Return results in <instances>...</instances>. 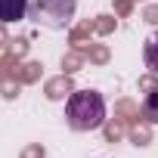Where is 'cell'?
Here are the masks:
<instances>
[{
	"label": "cell",
	"mask_w": 158,
	"mask_h": 158,
	"mask_svg": "<svg viewBox=\"0 0 158 158\" xmlns=\"http://www.w3.org/2000/svg\"><path fill=\"white\" fill-rule=\"evenodd\" d=\"M65 121L71 130H99L106 124V99L96 90H74L65 102Z\"/></svg>",
	"instance_id": "1"
},
{
	"label": "cell",
	"mask_w": 158,
	"mask_h": 158,
	"mask_svg": "<svg viewBox=\"0 0 158 158\" xmlns=\"http://www.w3.org/2000/svg\"><path fill=\"white\" fill-rule=\"evenodd\" d=\"M28 13L37 25L50 31H65L77 13V0H34Z\"/></svg>",
	"instance_id": "2"
},
{
	"label": "cell",
	"mask_w": 158,
	"mask_h": 158,
	"mask_svg": "<svg viewBox=\"0 0 158 158\" xmlns=\"http://www.w3.org/2000/svg\"><path fill=\"white\" fill-rule=\"evenodd\" d=\"M28 10H31L28 0H0V22H3V25L22 22L28 16Z\"/></svg>",
	"instance_id": "3"
},
{
	"label": "cell",
	"mask_w": 158,
	"mask_h": 158,
	"mask_svg": "<svg viewBox=\"0 0 158 158\" xmlns=\"http://www.w3.org/2000/svg\"><path fill=\"white\" fill-rule=\"evenodd\" d=\"M143 59H146V65L158 74V31L146 40V47H143Z\"/></svg>",
	"instance_id": "4"
},
{
	"label": "cell",
	"mask_w": 158,
	"mask_h": 158,
	"mask_svg": "<svg viewBox=\"0 0 158 158\" xmlns=\"http://www.w3.org/2000/svg\"><path fill=\"white\" fill-rule=\"evenodd\" d=\"M143 118L149 124H158V93H149L143 99Z\"/></svg>",
	"instance_id": "5"
}]
</instances>
